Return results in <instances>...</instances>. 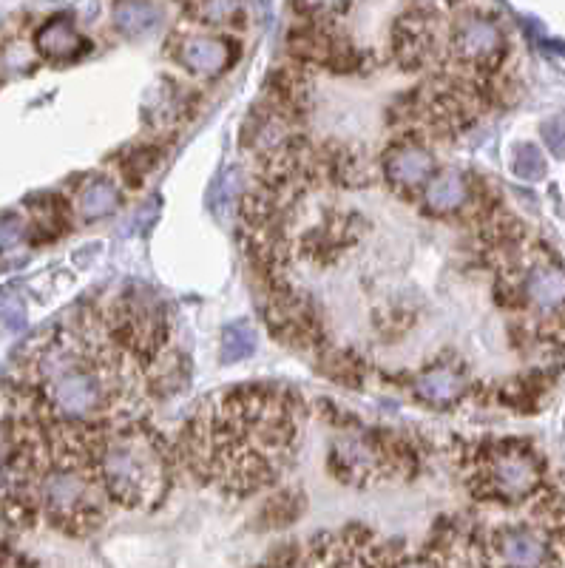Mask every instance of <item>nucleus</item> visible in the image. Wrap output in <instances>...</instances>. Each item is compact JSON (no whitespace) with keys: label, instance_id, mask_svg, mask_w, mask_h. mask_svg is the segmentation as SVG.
I'll list each match as a JSON object with an SVG mask.
<instances>
[{"label":"nucleus","instance_id":"obj_1","mask_svg":"<svg viewBox=\"0 0 565 568\" xmlns=\"http://www.w3.org/2000/svg\"><path fill=\"white\" fill-rule=\"evenodd\" d=\"M49 421H89L106 412L117 390V361L86 330H57L26 361V384Z\"/></svg>","mask_w":565,"mask_h":568},{"label":"nucleus","instance_id":"obj_2","mask_svg":"<svg viewBox=\"0 0 565 568\" xmlns=\"http://www.w3.org/2000/svg\"><path fill=\"white\" fill-rule=\"evenodd\" d=\"M94 463L103 489L125 506H148L165 492V455L157 438L145 429L131 426L94 435Z\"/></svg>","mask_w":565,"mask_h":568},{"label":"nucleus","instance_id":"obj_3","mask_svg":"<svg viewBox=\"0 0 565 568\" xmlns=\"http://www.w3.org/2000/svg\"><path fill=\"white\" fill-rule=\"evenodd\" d=\"M543 483V466L529 446L503 444L480 463V492L503 503L529 500Z\"/></svg>","mask_w":565,"mask_h":568},{"label":"nucleus","instance_id":"obj_4","mask_svg":"<svg viewBox=\"0 0 565 568\" xmlns=\"http://www.w3.org/2000/svg\"><path fill=\"white\" fill-rule=\"evenodd\" d=\"M495 568H557L554 534L534 523H503L489 537Z\"/></svg>","mask_w":565,"mask_h":568},{"label":"nucleus","instance_id":"obj_5","mask_svg":"<svg viewBox=\"0 0 565 568\" xmlns=\"http://www.w3.org/2000/svg\"><path fill=\"white\" fill-rule=\"evenodd\" d=\"M503 49H506V37L492 18L472 12V15H463L460 20H455L452 52L463 66H477V69L495 66L503 57Z\"/></svg>","mask_w":565,"mask_h":568},{"label":"nucleus","instance_id":"obj_6","mask_svg":"<svg viewBox=\"0 0 565 568\" xmlns=\"http://www.w3.org/2000/svg\"><path fill=\"white\" fill-rule=\"evenodd\" d=\"M435 171V160L421 142H395L384 157V174L398 188H418Z\"/></svg>","mask_w":565,"mask_h":568},{"label":"nucleus","instance_id":"obj_7","mask_svg":"<svg viewBox=\"0 0 565 568\" xmlns=\"http://www.w3.org/2000/svg\"><path fill=\"white\" fill-rule=\"evenodd\" d=\"M523 296L540 313H554L565 304V270L554 262H534L523 273Z\"/></svg>","mask_w":565,"mask_h":568},{"label":"nucleus","instance_id":"obj_8","mask_svg":"<svg viewBox=\"0 0 565 568\" xmlns=\"http://www.w3.org/2000/svg\"><path fill=\"white\" fill-rule=\"evenodd\" d=\"M35 49L40 57L54 60V63H66L86 52V37L77 32V26L69 18L46 20L35 32Z\"/></svg>","mask_w":565,"mask_h":568},{"label":"nucleus","instance_id":"obj_9","mask_svg":"<svg viewBox=\"0 0 565 568\" xmlns=\"http://www.w3.org/2000/svg\"><path fill=\"white\" fill-rule=\"evenodd\" d=\"M233 57L236 54L230 49V40H219V37H191L179 49L182 66L202 77H216V74L228 71Z\"/></svg>","mask_w":565,"mask_h":568},{"label":"nucleus","instance_id":"obj_10","mask_svg":"<svg viewBox=\"0 0 565 568\" xmlns=\"http://www.w3.org/2000/svg\"><path fill=\"white\" fill-rule=\"evenodd\" d=\"M415 392H418L421 401L432 404V407H452L466 392V378L452 364H435V367H429L418 375Z\"/></svg>","mask_w":565,"mask_h":568},{"label":"nucleus","instance_id":"obj_11","mask_svg":"<svg viewBox=\"0 0 565 568\" xmlns=\"http://www.w3.org/2000/svg\"><path fill=\"white\" fill-rule=\"evenodd\" d=\"M117 202H120V191H117V185L106 177L86 179V182L80 185V191H77V199H74L77 213H80L86 222H97V219H103V216H111V213L117 211Z\"/></svg>","mask_w":565,"mask_h":568},{"label":"nucleus","instance_id":"obj_12","mask_svg":"<svg viewBox=\"0 0 565 568\" xmlns=\"http://www.w3.org/2000/svg\"><path fill=\"white\" fill-rule=\"evenodd\" d=\"M466 199H469V185L460 174H441V177L432 179L429 188H426V202H429L432 211L438 213L458 211V208L466 205Z\"/></svg>","mask_w":565,"mask_h":568},{"label":"nucleus","instance_id":"obj_13","mask_svg":"<svg viewBox=\"0 0 565 568\" xmlns=\"http://www.w3.org/2000/svg\"><path fill=\"white\" fill-rule=\"evenodd\" d=\"M159 9L151 3H120L114 9V23L125 37H140L157 26Z\"/></svg>","mask_w":565,"mask_h":568},{"label":"nucleus","instance_id":"obj_14","mask_svg":"<svg viewBox=\"0 0 565 568\" xmlns=\"http://www.w3.org/2000/svg\"><path fill=\"white\" fill-rule=\"evenodd\" d=\"M256 350V330L250 321H236L230 324L228 330L222 333V347L219 355L225 364H236V361H245Z\"/></svg>","mask_w":565,"mask_h":568},{"label":"nucleus","instance_id":"obj_15","mask_svg":"<svg viewBox=\"0 0 565 568\" xmlns=\"http://www.w3.org/2000/svg\"><path fill=\"white\" fill-rule=\"evenodd\" d=\"M32 213H35L32 228H35L40 239H54L66 225V205L60 199H54V196H46V199L35 202Z\"/></svg>","mask_w":565,"mask_h":568},{"label":"nucleus","instance_id":"obj_16","mask_svg":"<svg viewBox=\"0 0 565 568\" xmlns=\"http://www.w3.org/2000/svg\"><path fill=\"white\" fill-rule=\"evenodd\" d=\"M512 171H514V177L526 179V182H537V179H543L548 171L543 151H540L537 145H531V142L520 145V148L514 151Z\"/></svg>","mask_w":565,"mask_h":568},{"label":"nucleus","instance_id":"obj_17","mask_svg":"<svg viewBox=\"0 0 565 568\" xmlns=\"http://www.w3.org/2000/svg\"><path fill=\"white\" fill-rule=\"evenodd\" d=\"M26 236V222L18 213H3L0 216V250H9L20 245V239Z\"/></svg>","mask_w":565,"mask_h":568},{"label":"nucleus","instance_id":"obj_18","mask_svg":"<svg viewBox=\"0 0 565 568\" xmlns=\"http://www.w3.org/2000/svg\"><path fill=\"white\" fill-rule=\"evenodd\" d=\"M543 140H546L548 151L554 154V157H565V117H551L543 123Z\"/></svg>","mask_w":565,"mask_h":568},{"label":"nucleus","instance_id":"obj_19","mask_svg":"<svg viewBox=\"0 0 565 568\" xmlns=\"http://www.w3.org/2000/svg\"><path fill=\"white\" fill-rule=\"evenodd\" d=\"M236 9L239 6H233V3H205V6H196V12H202L205 18H211V23H225Z\"/></svg>","mask_w":565,"mask_h":568},{"label":"nucleus","instance_id":"obj_20","mask_svg":"<svg viewBox=\"0 0 565 568\" xmlns=\"http://www.w3.org/2000/svg\"><path fill=\"white\" fill-rule=\"evenodd\" d=\"M0 568H37L35 563H29L23 554H15V551H0Z\"/></svg>","mask_w":565,"mask_h":568},{"label":"nucleus","instance_id":"obj_21","mask_svg":"<svg viewBox=\"0 0 565 568\" xmlns=\"http://www.w3.org/2000/svg\"><path fill=\"white\" fill-rule=\"evenodd\" d=\"M392 568H432V563H426V560H398Z\"/></svg>","mask_w":565,"mask_h":568}]
</instances>
